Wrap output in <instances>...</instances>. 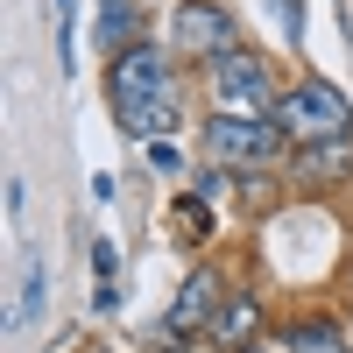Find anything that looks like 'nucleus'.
Wrapping results in <instances>:
<instances>
[{"mask_svg":"<svg viewBox=\"0 0 353 353\" xmlns=\"http://www.w3.org/2000/svg\"><path fill=\"white\" fill-rule=\"evenodd\" d=\"M113 121H121L128 134H170L176 121V92H170V64H163V50L156 43H134L113 57Z\"/></svg>","mask_w":353,"mask_h":353,"instance_id":"f257e3e1","label":"nucleus"},{"mask_svg":"<svg viewBox=\"0 0 353 353\" xmlns=\"http://www.w3.org/2000/svg\"><path fill=\"white\" fill-rule=\"evenodd\" d=\"M212 99H219V113H226V121H276L269 71H261V57H248V50L212 57Z\"/></svg>","mask_w":353,"mask_h":353,"instance_id":"f03ea898","label":"nucleus"},{"mask_svg":"<svg viewBox=\"0 0 353 353\" xmlns=\"http://www.w3.org/2000/svg\"><path fill=\"white\" fill-rule=\"evenodd\" d=\"M276 128L290 141H332V134L353 128V106H346V92H332V85H297V92L276 99Z\"/></svg>","mask_w":353,"mask_h":353,"instance_id":"7ed1b4c3","label":"nucleus"},{"mask_svg":"<svg viewBox=\"0 0 353 353\" xmlns=\"http://www.w3.org/2000/svg\"><path fill=\"white\" fill-rule=\"evenodd\" d=\"M205 149H212L219 163L261 170V163H276V149H283V128H276V121H226V113H212V134H205Z\"/></svg>","mask_w":353,"mask_h":353,"instance_id":"20e7f679","label":"nucleus"},{"mask_svg":"<svg viewBox=\"0 0 353 353\" xmlns=\"http://www.w3.org/2000/svg\"><path fill=\"white\" fill-rule=\"evenodd\" d=\"M212 297H219V283L198 269V276H191L184 290H176V311H170L163 339H191V332H212V318H219V311H212Z\"/></svg>","mask_w":353,"mask_h":353,"instance_id":"39448f33","label":"nucleus"},{"mask_svg":"<svg viewBox=\"0 0 353 353\" xmlns=\"http://www.w3.org/2000/svg\"><path fill=\"white\" fill-rule=\"evenodd\" d=\"M176 43L198 50V57H226L233 50V21L219 8H184V14H176Z\"/></svg>","mask_w":353,"mask_h":353,"instance_id":"423d86ee","label":"nucleus"},{"mask_svg":"<svg viewBox=\"0 0 353 353\" xmlns=\"http://www.w3.org/2000/svg\"><path fill=\"white\" fill-rule=\"evenodd\" d=\"M43 304H50V254L36 248V254L21 261V290H14V318H8V325H14V332H21V325H36Z\"/></svg>","mask_w":353,"mask_h":353,"instance_id":"0eeeda50","label":"nucleus"},{"mask_svg":"<svg viewBox=\"0 0 353 353\" xmlns=\"http://www.w3.org/2000/svg\"><path fill=\"white\" fill-rule=\"evenodd\" d=\"M254 318H261V304H248V297H233L219 318H212V339L219 346H248V332H254Z\"/></svg>","mask_w":353,"mask_h":353,"instance_id":"6e6552de","label":"nucleus"},{"mask_svg":"<svg viewBox=\"0 0 353 353\" xmlns=\"http://www.w3.org/2000/svg\"><path fill=\"white\" fill-rule=\"evenodd\" d=\"M128 36H134V0H99V43H121V50H134Z\"/></svg>","mask_w":353,"mask_h":353,"instance_id":"1a4fd4ad","label":"nucleus"},{"mask_svg":"<svg viewBox=\"0 0 353 353\" xmlns=\"http://www.w3.org/2000/svg\"><path fill=\"white\" fill-rule=\"evenodd\" d=\"M311 170H318V176H346V170H353V134L311 141Z\"/></svg>","mask_w":353,"mask_h":353,"instance_id":"9d476101","label":"nucleus"},{"mask_svg":"<svg viewBox=\"0 0 353 353\" xmlns=\"http://www.w3.org/2000/svg\"><path fill=\"white\" fill-rule=\"evenodd\" d=\"M283 353H346V339H339V325H297L283 339Z\"/></svg>","mask_w":353,"mask_h":353,"instance_id":"9b49d317","label":"nucleus"},{"mask_svg":"<svg viewBox=\"0 0 353 353\" xmlns=\"http://www.w3.org/2000/svg\"><path fill=\"white\" fill-rule=\"evenodd\" d=\"M92 276L99 283H121V248H113V241H92Z\"/></svg>","mask_w":353,"mask_h":353,"instance_id":"f8f14e48","label":"nucleus"},{"mask_svg":"<svg viewBox=\"0 0 353 353\" xmlns=\"http://www.w3.org/2000/svg\"><path fill=\"white\" fill-rule=\"evenodd\" d=\"M149 170H156V176H176V170H184V156H176L170 141H149Z\"/></svg>","mask_w":353,"mask_h":353,"instance_id":"ddd939ff","label":"nucleus"},{"mask_svg":"<svg viewBox=\"0 0 353 353\" xmlns=\"http://www.w3.org/2000/svg\"><path fill=\"white\" fill-rule=\"evenodd\" d=\"M176 226H184V233H205V205L184 198V205H176Z\"/></svg>","mask_w":353,"mask_h":353,"instance_id":"4468645a","label":"nucleus"}]
</instances>
